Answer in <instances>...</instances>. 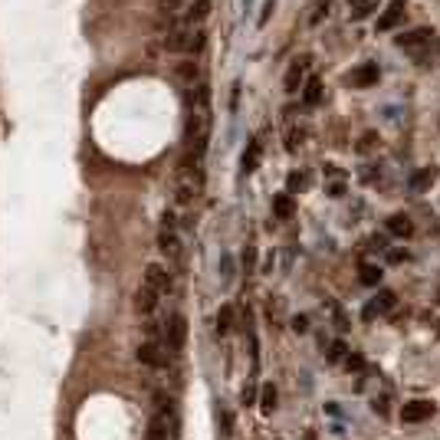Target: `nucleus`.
<instances>
[{
  "mask_svg": "<svg viewBox=\"0 0 440 440\" xmlns=\"http://www.w3.org/2000/svg\"><path fill=\"white\" fill-rule=\"evenodd\" d=\"M204 47V27H188V23H171L168 27V37H164V49L171 53H201Z\"/></svg>",
  "mask_w": 440,
  "mask_h": 440,
  "instance_id": "f257e3e1",
  "label": "nucleus"
},
{
  "mask_svg": "<svg viewBox=\"0 0 440 440\" xmlns=\"http://www.w3.org/2000/svg\"><path fill=\"white\" fill-rule=\"evenodd\" d=\"M394 43H398V49H408V53H414V56L421 59L424 49L434 43V30H427V27L408 30V33H401V37H394Z\"/></svg>",
  "mask_w": 440,
  "mask_h": 440,
  "instance_id": "f03ea898",
  "label": "nucleus"
},
{
  "mask_svg": "<svg viewBox=\"0 0 440 440\" xmlns=\"http://www.w3.org/2000/svg\"><path fill=\"white\" fill-rule=\"evenodd\" d=\"M184 338H188V319H184L181 312H174V316L164 322V348H168V355L181 352Z\"/></svg>",
  "mask_w": 440,
  "mask_h": 440,
  "instance_id": "7ed1b4c3",
  "label": "nucleus"
},
{
  "mask_svg": "<svg viewBox=\"0 0 440 440\" xmlns=\"http://www.w3.org/2000/svg\"><path fill=\"white\" fill-rule=\"evenodd\" d=\"M404 17H408V4H404V0H391V4H388V10H384L381 17H378L374 30H378V33H388V30H394Z\"/></svg>",
  "mask_w": 440,
  "mask_h": 440,
  "instance_id": "20e7f679",
  "label": "nucleus"
},
{
  "mask_svg": "<svg viewBox=\"0 0 440 440\" xmlns=\"http://www.w3.org/2000/svg\"><path fill=\"white\" fill-rule=\"evenodd\" d=\"M378 79H381V69H378V63H362L358 69H352V73H348V82H352L355 89H372V86H378Z\"/></svg>",
  "mask_w": 440,
  "mask_h": 440,
  "instance_id": "39448f33",
  "label": "nucleus"
},
{
  "mask_svg": "<svg viewBox=\"0 0 440 440\" xmlns=\"http://www.w3.org/2000/svg\"><path fill=\"white\" fill-rule=\"evenodd\" d=\"M158 247H161L164 257H171V259L181 257V240H178V233L171 227V217H164V227L158 230Z\"/></svg>",
  "mask_w": 440,
  "mask_h": 440,
  "instance_id": "423d86ee",
  "label": "nucleus"
},
{
  "mask_svg": "<svg viewBox=\"0 0 440 440\" xmlns=\"http://www.w3.org/2000/svg\"><path fill=\"white\" fill-rule=\"evenodd\" d=\"M434 411H437V408H434L431 401H408L401 408V421L404 424H421V421H431L434 417Z\"/></svg>",
  "mask_w": 440,
  "mask_h": 440,
  "instance_id": "0eeeda50",
  "label": "nucleus"
},
{
  "mask_svg": "<svg viewBox=\"0 0 440 440\" xmlns=\"http://www.w3.org/2000/svg\"><path fill=\"white\" fill-rule=\"evenodd\" d=\"M145 286L148 289H154V293H168L171 289V273L161 267V263H152V267L145 269Z\"/></svg>",
  "mask_w": 440,
  "mask_h": 440,
  "instance_id": "6e6552de",
  "label": "nucleus"
},
{
  "mask_svg": "<svg viewBox=\"0 0 440 440\" xmlns=\"http://www.w3.org/2000/svg\"><path fill=\"white\" fill-rule=\"evenodd\" d=\"M306 69H309V59H306V56H302V59H293V66H289V73H286V92H289V96L302 89Z\"/></svg>",
  "mask_w": 440,
  "mask_h": 440,
  "instance_id": "1a4fd4ad",
  "label": "nucleus"
},
{
  "mask_svg": "<svg viewBox=\"0 0 440 440\" xmlns=\"http://www.w3.org/2000/svg\"><path fill=\"white\" fill-rule=\"evenodd\" d=\"M259 154H263V142L259 138H250L247 152H243V158H240V168H243V174H253L259 168Z\"/></svg>",
  "mask_w": 440,
  "mask_h": 440,
  "instance_id": "9d476101",
  "label": "nucleus"
},
{
  "mask_svg": "<svg viewBox=\"0 0 440 440\" xmlns=\"http://www.w3.org/2000/svg\"><path fill=\"white\" fill-rule=\"evenodd\" d=\"M138 362H142V365H152V368H161V365H164L161 345L154 342V338H152V342H145L142 348H138Z\"/></svg>",
  "mask_w": 440,
  "mask_h": 440,
  "instance_id": "9b49d317",
  "label": "nucleus"
},
{
  "mask_svg": "<svg viewBox=\"0 0 440 440\" xmlns=\"http://www.w3.org/2000/svg\"><path fill=\"white\" fill-rule=\"evenodd\" d=\"M388 233H394V237H411L414 233V224H411V217L408 214H391L388 217Z\"/></svg>",
  "mask_w": 440,
  "mask_h": 440,
  "instance_id": "f8f14e48",
  "label": "nucleus"
},
{
  "mask_svg": "<svg viewBox=\"0 0 440 440\" xmlns=\"http://www.w3.org/2000/svg\"><path fill=\"white\" fill-rule=\"evenodd\" d=\"M394 293L391 289H381V293H378V296H374V302L368 309H365V319H374V312H388V309H394Z\"/></svg>",
  "mask_w": 440,
  "mask_h": 440,
  "instance_id": "ddd939ff",
  "label": "nucleus"
},
{
  "mask_svg": "<svg viewBox=\"0 0 440 440\" xmlns=\"http://www.w3.org/2000/svg\"><path fill=\"white\" fill-rule=\"evenodd\" d=\"M148 440H168V414L154 411L148 421Z\"/></svg>",
  "mask_w": 440,
  "mask_h": 440,
  "instance_id": "4468645a",
  "label": "nucleus"
},
{
  "mask_svg": "<svg viewBox=\"0 0 440 440\" xmlns=\"http://www.w3.org/2000/svg\"><path fill=\"white\" fill-rule=\"evenodd\" d=\"M378 7H381V0H348V13H352V20L372 17Z\"/></svg>",
  "mask_w": 440,
  "mask_h": 440,
  "instance_id": "2eb2a0df",
  "label": "nucleus"
},
{
  "mask_svg": "<svg viewBox=\"0 0 440 440\" xmlns=\"http://www.w3.org/2000/svg\"><path fill=\"white\" fill-rule=\"evenodd\" d=\"M158 299H161V293H154V289H148L142 283V289H138V299H135V306H138V312H154V306H158Z\"/></svg>",
  "mask_w": 440,
  "mask_h": 440,
  "instance_id": "dca6fc26",
  "label": "nucleus"
},
{
  "mask_svg": "<svg viewBox=\"0 0 440 440\" xmlns=\"http://www.w3.org/2000/svg\"><path fill=\"white\" fill-rule=\"evenodd\" d=\"M302 102H306V106H319V102H322V82H319L316 76L306 79V86H302Z\"/></svg>",
  "mask_w": 440,
  "mask_h": 440,
  "instance_id": "f3484780",
  "label": "nucleus"
},
{
  "mask_svg": "<svg viewBox=\"0 0 440 440\" xmlns=\"http://www.w3.org/2000/svg\"><path fill=\"white\" fill-rule=\"evenodd\" d=\"M358 279H362L365 286H378V283H381V267H374V263H362V267H358Z\"/></svg>",
  "mask_w": 440,
  "mask_h": 440,
  "instance_id": "a211bd4d",
  "label": "nucleus"
},
{
  "mask_svg": "<svg viewBox=\"0 0 440 440\" xmlns=\"http://www.w3.org/2000/svg\"><path fill=\"white\" fill-rule=\"evenodd\" d=\"M431 184H434V171H431V168H421V171L411 178V191H414V194H421V191H427Z\"/></svg>",
  "mask_w": 440,
  "mask_h": 440,
  "instance_id": "6ab92c4d",
  "label": "nucleus"
},
{
  "mask_svg": "<svg viewBox=\"0 0 440 440\" xmlns=\"http://www.w3.org/2000/svg\"><path fill=\"white\" fill-rule=\"evenodd\" d=\"M273 214H276L279 220L293 217V194H279L276 201H273Z\"/></svg>",
  "mask_w": 440,
  "mask_h": 440,
  "instance_id": "aec40b11",
  "label": "nucleus"
},
{
  "mask_svg": "<svg viewBox=\"0 0 440 440\" xmlns=\"http://www.w3.org/2000/svg\"><path fill=\"white\" fill-rule=\"evenodd\" d=\"M259 408H263V414L276 411V388H273V384H263V391H259Z\"/></svg>",
  "mask_w": 440,
  "mask_h": 440,
  "instance_id": "412c9836",
  "label": "nucleus"
},
{
  "mask_svg": "<svg viewBox=\"0 0 440 440\" xmlns=\"http://www.w3.org/2000/svg\"><path fill=\"white\" fill-rule=\"evenodd\" d=\"M230 329H233V306H220V312H217V335H227Z\"/></svg>",
  "mask_w": 440,
  "mask_h": 440,
  "instance_id": "4be33fe9",
  "label": "nucleus"
},
{
  "mask_svg": "<svg viewBox=\"0 0 440 440\" xmlns=\"http://www.w3.org/2000/svg\"><path fill=\"white\" fill-rule=\"evenodd\" d=\"M302 138H306V132H302V128H293L289 138H286V148H289V152H296L299 145H302Z\"/></svg>",
  "mask_w": 440,
  "mask_h": 440,
  "instance_id": "5701e85b",
  "label": "nucleus"
},
{
  "mask_svg": "<svg viewBox=\"0 0 440 440\" xmlns=\"http://www.w3.org/2000/svg\"><path fill=\"white\" fill-rule=\"evenodd\" d=\"M345 352H348V348H345V342H332V348H329V362H342Z\"/></svg>",
  "mask_w": 440,
  "mask_h": 440,
  "instance_id": "b1692460",
  "label": "nucleus"
},
{
  "mask_svg": "<svg viewBox=\"0 0 440 440\" xmlns=\"http://www.w3.org/2000/svg\"><path fill=\"white\" fill-rule=\"evenodd\" d=\"M326 13H329V0H319V4H316V13H312V23H319V20L326 17Z\"/></svg>",
  "mask_w": 440,
  "mask_h": 440,
  "instance_id": "393cba45",
  "label": "nucleus"
},
{
  "mask_svg": "<svg viewBox=\"0 0 440 440\" xmlns=\"http://www.w3.org/2000/svg\"><path fill=\"white\" fill-rule=\"evenodd\" d=\"M362 355H348V358H345V368H348V372H352V368H355V372H358V368H362Z\"/></svg>",
  "mask_w": 440,
  "mask_h": 440,
  "instance_id": "a878e982",
  "label": "nucleus"
},
{
  "mask_svg": "<svg viewBox=\"0 0 440 440\" xmlns=\"http://www.w3.org/2000/svg\"><path fill=\"white\" fill-rule=\"evenodd\" d=\"M296 188H302V174H289V191L286 194H293Z\"/></svg>",
  "mask_w": 440,
  "mask_h": 440,
  "instance_id": "bb28decb",
  "label": "nucleus"
},
{
  "mask_svg": "<svg viewBox=\"0 0 440 440\" xmlns=\"http://www.w3.org/2000/svg\"><path fill=\"white\" fill-rule=\"evenodd\" d=\"M293 329H296V332H306V316H296V319H293Z\"/></svg>",
  "mask_w": 440,
  "mask_h": 440,
  "instance_id": "cd10ccee",
  "label": "nucleus"
}]
</instances>
